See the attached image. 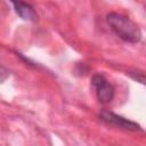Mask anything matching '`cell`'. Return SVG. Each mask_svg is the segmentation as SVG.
<instances>
[{
	"label": "cell",
	"mask_w": 146,
	"mask_h": 146,
	"mask_svg": "<svg viewBox=\"0 0 146 146\" xmlns=\"http://www.w3.org/2000/svg\"><path fill=\"white\" fill-rule=\"evenodd\" d=\"M105 19L113 33L122 41L128 43H138L141 40L143 34L140 27L128 16L121 13L111 11L106 15Z\"/></svg>",
	"instance_id": "cell-1"
},
{
	"label": "cell",
	"mask_w": 146,
	"mask_h": 146,
	"mask_svg": "<svg viewBox=\"0 0 146 146\" xmlns=\"http://www.w3.org/2000/svg\"><path fill=\"white\" fill-rule=\"evenodd\" d=\"M91 86L95 90L96 97L102 104H108L114 99L115 89L113 84L100 73H96L91 78Z\"/></svg>",
	"instance_id": "cell-2"
},
{
	"label": "cell",
	"mask_w": 146,
	"mask_h": 146,
	"mask_svg": "<svg viewBox=\"0 0 146 146\" xmlns=\"http://www.w3.org/2000/svg\"><path fill=\"white\" fill-rule=\"evenodd\" d=\"M98 117L104 123H106L108 125H112V127L123 129V130H128V131H140L141 130V127L137 122L131 121V120H129L124 116L117 115V114H115V113H113L108 110L100 111L99 114H98Z\"/></svg>",
	"instance_id": "cell-3"
},
{
	"label": "cell",
	"mask_w": 146,
	"mask_h": 146,
	"mask_svg": "<svg viewBox=\"0 0 146 146\" xmlns=\"http://www.w3.org/2000/svg\"><path fill=\"white\" fill-rule=\"evenodd\" d=\"M15 13L24 21H29V22H35L38 21V14L35 8L31 5V3H26V2H11Z\"/></svg>",
	"instance_id": "cell-4"
},
{
	"label": "cell",
	"mask_w": 146,
	"mask_h": 146,
	"mask_svg": "<svg viewBox=\"0 0 146 146\" xmlns=\"http://www.w3.org/2000/svg\"><path fill=\"white\" fill-rule=\"evenodd\" d=\"M127 75H129L132 80L144 84L145 83V74L141 72V71H137V70H133V71H129L127 72Z\"/></svg>",
	"instance_id": "cell-5"
},
{
	"label": "cell",
	"mask_w": 146,
	"mask_h": 146,
	"mask_svg": "<svg viewBox=\"0 0 146 146\" xmlns=\"http://www.w3.org/2000/svg\"><path fill=\"white\" fill-rule=\"evenodd\" d=\"M10 75V72L2 65H0V84L3 83V81H6Z\"/></svg>",
	"instance_id": "cell-6"
}]
</instances>
